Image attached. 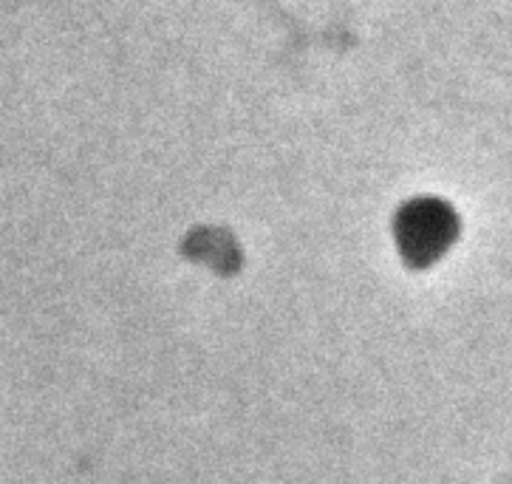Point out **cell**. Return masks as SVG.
Returning <instances> with one entry per match:
<instances>
[{
    "mask_svg": "<svg viewBox=\"0 0 512 484\" xmlns=\"http://www.w3.org/2000/svg\"><path fill=\"white\" fill-rule=\"evenodd\" d=\"M402 244L411 252L433 255L445 247L453 235V216L439 201H419L399 221Z\"/></svg>",
    "mask_w": 512,
    "mask_h": 484,
    "instance_id": "cell-1",
    "label": "cell"
}]
</instances>
